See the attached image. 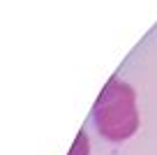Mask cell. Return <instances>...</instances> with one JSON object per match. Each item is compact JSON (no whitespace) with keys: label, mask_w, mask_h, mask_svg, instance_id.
Returning <instances> with one entry per match:
<instances>
[{"label":"cell","mask_w":157,"mask_h":155,"mask_svg":"<svg viewBox=\"0 0 157 155\" xmlns=\"http://www.w3.org/2000/svg\"><path fill=\"white\" fill-rule=\"evenodd\" d=\"M93 123L99 137L111 144H123L132 139L141 125L134 88L120 79H111L93 107Z\"/></svg>","instance_id":"obj_1"},{"label":"cell","mask_w":157,"mask_h":155,"mask_svg":"<svg viewBox=\"0 0 157 155\" xmlns=\"http://www.w3.org/2000/svg\"><path fill=\"white\" fill-rule=\"evenodd\" d=\"M69 155H90V139H88V134H86L83 130L76 134V139H74V144H72Z\"/></svg>","instance_id":"obj_2"}]
</instances>
